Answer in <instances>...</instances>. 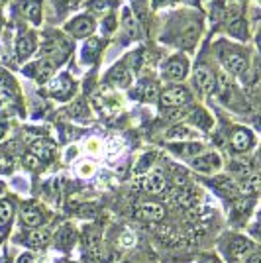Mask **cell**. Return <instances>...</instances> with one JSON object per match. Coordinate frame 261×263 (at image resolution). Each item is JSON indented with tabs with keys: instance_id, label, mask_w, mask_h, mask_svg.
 Here are the masks:
<instances>
[{
	"instance_id": "6da1fadb",
	"label": "cell",
	"mask_w": 261,
	"mask_h": 263,
	"mask_svg": "<svg viewBox=\"0 0 261 263\" xmlns=\"http://www.w3.org/2000/svg\"><path fill=\"white\" fill-rule=\"evenodd\" d=\"M216 57L222 63V67L236 75V77H246L250 71V59H248V51L241 49L238 45L230 44H218L216 45Z\"/></svg>"
},
{
	"instance_id": "7a4b0ae2",
	"label": "cell",
	"mask_w": 261,
	"mask_h": 263,
	"mask_svg": "<svg viewBox=\"0 0 261 263\" xmlns=\"http://www.w3.org/2000/svg\"><path fill=\"white\" fill-rule=\"evenodd\" d=\"M159 100L165 108H181L193 102V95L185 87H169L159 95Z\"/></svg>"
},
{
	"instance_id": "3957f363",
	"label": "cell",
	"mask_w": 261,
	"mask_h": 263,
	"mask_svg": "<svg viewBox=\"0 0 261 263\" xmlns=\"http://www.w3.org/2000/svg\"><path fill=\"white\" fill-rule=\"evenodd\" d=\"M189 73V59L185 55H173L163 63L161 75L165 81H181Z\"/></svg>"
},
{
	"instance_id": "277c9868",
	"label": "cell",
	"mask_w": 261,
	"mask_h": 263,
	"mask_svg": "<svg viewBox=\"0 0 261 263\" xmlns=\"http://www.w3.org/2000/svg\"><path fill=\"white\" fill-rule=\"evenodd\" d=\"M42 53L45 55V59H51V61H63L67 55H69V44H67L65 37L61 35H53V37H47L42 45Z\"/></svg>"
},
{
	"instance_id": "5b68a950",
	"label": "cell",
	"mask_w": 261,
	"mask_h": 263,
	"mask_svg": "<svg viewBox=\"0 0 261 263\" xmlns=\"http://www.w3.org/2000/svg\"><path fill=\"white\" fill-rule=\"evenodd\" d=\"M198 35H200V22H196L195 18L187 20L185 24L181 22V28H179V33H177V37H179V45H181V47L191 49V47L196 44Z\"/></svg>"
},
{
	"instance_id": "8992f818",
	"label": "cell",
	"mask_w": 261,
	"mask_h": 263,
	"mask_svg": "<svg viewBox=\"0 0 261 263\" xmlns=\"http://www.w3.org/2000/svg\"><path fill=\"white\" fill-rule=\"evenodd\" d=\"M253 143H255V138H253V134H251L250 130H246V128H234L232 134H230V145H232V149L238 152V154H246L248 149L253 147Z\"/></svg>"
},
{
	"instance_id": "52a82bcc",
	"label": "cell",
	"mask_w": 261,
	"mask_h": 263,
	"mask_svg": "<svg viewBox=\"0 0 261 263\" xmlns=\"http://www.w3.org/2000/svg\"><path fill=\"white\" fill-rule=\"evenodd\" d=\"M67 32L75 37H87L95 32V20L90 16H79L67 24Z\"/></svg>"
},
{
	"instance_id": "ba28073f",
	"label": "cell",
	"mask_w": 261,
	"mask_h": 263,
	"mask_svg": "<svg viewBox=\"0 0 261 263\" xmlns=\"http://www.w3.org/2000/svg\"><path fill=\"white\" fill-rule=\"evenodd\" d=\"M195 83H196V88H200L207 95L216 88V77H214V73L207 65H198L195 69Z\"/></svg>"
},
{
	"instance_id": "9c48e42d",
	"label": "cell",
	"mask_w": 261,
	"mask_h": 263,
	"mask_svg": "<svg viewBox=\"0 0 261 263\" xmlns=\"http://www.w3.org/2000/svg\"><path fill=\"white\" fill-rule=\"evenodd\" d=\"M193 167H195L196 171H200V173H214L220 169V155L218 154H204V155H198V157H193Z\"/></svg>"
},
{
	"instance_id": "30bf717a",
	"label": "cell",
	"mask_w": 261,
	"mask_h": 263,
	"mask_svg": "<svg viewBox=\"0 0 261 263\" xmlns=\"http://www.w3.org/2000/svg\"><path fill=\"white\" fill-rule=\"evenodd\" d=\"M55 71V63L51 59H40L38 63H33L32 67H28V73L33 75V77L38 79V83H45L47 79L53 75Z\"/></svg>"
},
{
	"instance_id": "8fae6325",
	"label": "cell",
	"mask_w": 261,
	"mask_h": 263,
	"mask_svg": "<svg viewBox=\"0 0 261 263\" xmlns=\"http://www.w3.org/2000/svg\"><path fill=\"white\" fill-rule=\"evenodd\" d=\"M73 88H75V83L67 77V75H61V77H57V81H53L49 85V92L53 97H57V99H69L71 92H73Z\"/></svg>"
},
{
	"instance_id": "7c38bea8",
	"label": "cell",
	"mask_w": 261,
	"mask_h": 263,
	"mask_svg": "<svg viewBox=\"0 0 261 263\" xmlns=\"http://www.w3.org/2000/svg\"><path fill=\"white\" fill-rule=\"evenodd\" d=\"M18 8L24 16L33 24L42 22V2L40 0H20L18 2Z\"/></svg>"
},
{
	"instance_id": "4fadbf2b",
	"label": "cell",
	"mask_w": 261,
	"mask_h": 263,
	"mask_svg": "<svg viewBox=\"0 0 261 263\" xmlns=\"http://www.w3.org/2000/svg\"><path fill=\"white\" fill-rule=\"evenodd\" d=\"M253 252H255L253 243H251L250 240H246V238H241V236H234L232 241H230L228 253L234 255V257H248V255H251Z\"/></svg>"
},
{
	"instance_id": "5bb4252c",
	"label": "cell",
	"mask_w": 261,
	"mask_h": 263,
	"mask_svg": "<svg viewBox=\"0 0 261 263\" xmlns=\"http://www.w3.org/2000/svg\"><path fill=\"white\" fill-rule=\"evenodd\" d=\"M138 216L150 222H159L165 216V209L157 202H143L138 206Z\"/></svg>"
},
{
	"instance_id": "9a60e30c",
	"label": "cell",
	"mask_w": 261,
	"mask_h": 263,
	"mask_svg": "<svg viewBox=\"0 0 261 263\" xmlns=\"http://www.w3.org/2000/svg\"><path fill=\"white\" fill-rule=\"evenodd\" d=\"M35 51V35L33 33H26L18 40L16 44V53H18V59L20 61H26L30 55Z\"/></svg>"
},
{
	"instance_id": "2e32d148",
	"label": "cell",
	"mask_w": 261,
	"mask_h": 263,
	"mask_svg": "<svg viewBox=\"0 0 261 263\" xmlns=\"http://www.w3.org/2000/svg\"><path fill=\"white\" fill-rule=\"evenodd\" d=\"M216 88H218V97H220V100L222 102H226V104H230L232 100H234V85L230 83V79L224 75V73H220L218 75V81H216Z\"/></svg>"
},
{
	"instance_id": "e0dca14e",
	"label": "cell",
	"mask_w": 261,
	"mask_h": 263,
	"mask_svg": "<svg viewBox=\"0 0 261 263\" xmlns=\"http://www.w3.org/2000/svg\"><path fill=\"white\" fill-rule=\"evenodd\" d=\"M108 81L114 85V87H120V88H126V87H130V83H132V75H130V71L126 69V67H114L112 71H110V75H108Z\"/></svg>"
},
{
	"instance_id": "ac0fdd59",
	"label": "cell",
	"mask_w": 261,
	"mask_h": 263,
	"mask_svg": "<svg viewBox=\"0 0 261 263\" xmlns=\"http://www.w3.org/2000/svg\"><path fill=\"white\" fill-rule=\"evenodd\" d=\"M51 240V232L42 228V230H32L28 236H26V241H28V246L30 248H45L47 243Z\"/></svg>"
},
{
	"instance_id": "d6986e66",
	"label": "cell",
	"mask_w": 261,
	"mask_h": 263,
	"mask_svg": "<svg viewBox=\"0 0 261 263\" xmlns=\"http://www.w3.org/2000/svg\"><path fill=\"white\" fill-rule=\"evenodd\" d=\"M143 189L147 193H161L165 189V177L161 175V171H152L150 175L143 179Z\"/></svg>"
},
{
	"instance_id": "ffe728a7",
	"label": "cell",
	"mask_w": 261,
	"mask_h": 263,
	"mask_svg": "<svg viewBox=\"0 0 261 263\" xmlns=\"http://www.w3.org/2000/svg\"><path fill=\"white\" fill-rule=\"evenodd\" d=\"M42 220H44V214H42V210L38 209V206H33V204H26L22 209V222L26 226H40L42 224Z\"/></svg>"
},
{
	"instance_id": "44dd1931",
	"label": "cell",
	"mask_w": 261,
	"mask_h": 263,
	"mask_svg": "<svg viewBox=\"0 0 261 263\" xmlns=\"http://www.w3.org/2000/svg\"><path fill=\"white\" fill-rule=\"evenodd\" d=\"M100 47H102V42L98 37H88V42L83 45V61L85 63H95V59L100 53Z\"/></svg>"
},
{
	"instance_id": "7402d4cb",
	"label": "cell",
	"mask_w": 261,
	"mask_h": 263,
	"mask_svg": "<svg viewBox=\"0 0 261 263\" xmlns=\"http://www.w3.org/2000/svg\"><path fill=\"white\" fill-rule=\"evenodd\" d=\"M228 33L238 37V40H248V24L246 20L239 16V18H234L228 22Z\"/></svg>"
},
{
	"instance_id": "603a6c76",
	"label": "cell",
	"mask_w": 261,
	"mask_h": 263,
	"mask_svg": "<svg viewBox=\"0 0 261 263\" xmlns=\"http://www.w3.org/2000/svg\"><path fill=\"white\" fill-rule=\"evenodd\" d=\"M73 243H75V232L71 230V228H61V230L57 232V236H55V246H57L59 250H69Z\"/></svg>"
},
{
	"instance_id": "cb8c5ba5",
	"label": "cell",
	"mask_w": 261,
	"mask_h": 263,
	"mask_svg": "<svg viewBox=\"0 0 261 263\" xmlns=\"http://www.w3.org/2000/svg\"><path fill=\"white\" fill-rule=\"evenodd\" d=\"M171 149L183 157H195V155H200L202 145L200 143H177V145H171Z\"/></svg>"
},
{
	"instance_id": "d4e9b609",
	"label": "cell",
	"mask_w": 261,
	"mask_h": 263,
	"mask_svg": "<svg viewBox=\"0 0 261 263\" xmlns=\"http://www.w3.org/2000/svg\"><path fill=\"white\" fill-rule=\"evenodd\" d=\"M122 26H124V30L128 32V35H130L132 40L138 37V22H136V18L132 16L130 8H124V12H122Z\"/></svg>"
},
{
	"instance_id": "484cf974",
	"label": "cell",
	"mask_w": 261,
	"mask_h": 263,
	"mask_svg": "<svg viewBox=\"0 0 261 263\" xmlns=\"http://www.w3.org/2000/svg\"><path fill=\"white\" fill-rule=\"evenodd\" d=\"M14 90H16L14 79H12L6 71L0 69V95H2V97H10V95H14Z\"/></svg>"
},
{
	"instance_id": "4316f807",
	"label": "cell",
	"mask_w": 261,
	"mask_h": 263,
	"mask_svg": "<svg viewBox=\"0 0 261 263\" xmlns=\"http://www.w3.org/2000/svg\"><path fill=\"white\" fill-rule=\"evenodd\" d=\"M12 202L10 200H0V230H4L12 222Z\"/></svg>"
},
{
	"instance_id": "83f0119b",
	"label": "cell",
	"mask_w": 261,
	"mask_h": 263,
	"mask_svg": "<svg viewBox=\"0 0 261 263\" xmlns=\"http://www.w3.org/2000/svg\"><path fill=\"white\" fill-rule=\"evenodd\" d=\"M32 152L38 159H49V157L53 155V147L45 142H35L32 147Z\"/></svg>"
},
{
	"instance_id": "f1b7e54d",
	"label": "cell",
	"mask_w": 261,
	"mask_h": 263,
	"mask_svg": "<svg viewBox=\"0 0 261 263\" xmlns=\"http://www.w3.org/2000/svg\"><path fill=\"white\" fill-rule=\"evenodd\" d=\"M193 122L200 130H210V126H212V118L208 116L204 110H196L195 114H193Z\"/></svg>"
},
{
	"instance_id": "f546056e",
	"label": "cell",
	"mask_w": 261,
	"mask_h": 263,
	"mask_svg": "<svg viewBox=\"0 0 261 263\" xmlns=\"http://www.w3.org/2000/svg\"><path fill=\"white\" fill-rule=\"evenodd\" d=\"M257 189H259V179H257V177H250V179L241 185V193L253 195V193H257Z\"/></svg>"
},
{
	"instance_id": "4dcf8cb0",
	"label": "cell",
	"mask_w": 261,
	"mask_h": 263,
	"mask_svg": "<svg viewBox=\"0 0 261 263\" xmlns=\"http://www.w3.org/2000/svg\"><path fill=\"white\" fill-rule=\"evenodd\" d=\"M134 10L138 14V18L145 24V18H147V8H145V0H134Z\"/></svg>"
},
{
	"instance_id": "1f68e13d",
	"label": "cell",
	"mask_w": 261,
	"mask_h": 263,
	"mask_svg": "<svg viewBox=\"0 0 261 263\" xmlns=\"http://www.w3.org/2000/svg\"><path fill=\"white\" fill-rule=\"evenodd\" d=\"M167 138H183V140H187V138H191V130H189V128H183V126H179V128H173V130L169 132Z\"/></svg>"
},
{
	"instance_id": "d6a6232c",
	"label": "cell",
	"mask_w": 261,
	"mask_h": 263,
	"mask_svg": "<svg viewBox=\"0 0 261 263\" xmlns=\"http://www.w3.org/2000/svg\"><path fill=\"white\" fill-rule=\"evenodd\" d=\"M110 0H90V10L92 12H104L108 10Z\"/></svg>"
},
{
	"instance_id": "836d02e7",
	"label": "cell",
	"mask_w": 261,
	"mask_h": 263,
	"mask_svg": "<svg viewBox=\"0 0 261 263\" xmlns=\"http://www.w3.org/2000/svg\"><path fill=\"white\" fill-rule=\"evenodd\" d=\"M92 173V165L90 163H81L79 165V175L81 177H87Z\"/></svg>"
},
{
	"instance_id": "e575fe53",
	"label": "cell",
	"mask_w": 261,
	"mask_h": 263,
	"mask_svg": "<svg viewBox=\"0 0 261 263\" xmlns=\"http://www.w3.org/2000/svg\"><path fill=\"white\" fill-rule=\"evenodd\" d=\"M87 149H90L92 154H100V142H98V140H88Z\"/></svg>"
},
{
	"instance_id": "d590c367",
	"label": "cell",
	"mask_w": 261,
	"mask_h": 263,
	"mask_svg": "<svg viewBox=\"0 0 261 263\" xmlns=\"http://www.w3.org/2000/svg\"><path fill=\"white\" fill-rule=\"evenodd\" d=\"M200 263H220V259L214 257V255H204V257L200 259Z\"/></svg>"
},
{
	"instance_id": "8d00e7d4",
	"label": "cell",
	"mask_w": 261,
	"mask_h": 263,
	"mask_svg": "<svg viewBox=\"0 0 261 263\" xmlns=\"http://www.w3.org/2000/svg\"><path fill=\"white\" fill-rule=\"evenodd\" d=\"M246 259H248V263H259V253H257V252H253V253H251V255H248Z\"/></svg>"
},
{
	"instance_id": "74e56055",
	"label": "cell",
	"mask_w": 261,
	"mask_h": 263,
	"mask_svg": "<svg viewBox=\"0 0 261 263\" xmlns=\"http://www.w3.org/2000/svg\"><path fill=\"white\" fill-rule=\"evenodd\" d=\"M175 0H153V4L157 6V8H161V6H167V4H173Z\"/></svg>"
},
{
	"instance_id": "f35d334b",
	"label": "cell",
	"mask_w": 261,
	"mask_h": 263,
	"mask_svg": "<svg viewBox=\"0 0 261 263\" xmlns=\"http://www.w3.org/2000/svg\"><path fill=\"white\" fill-rule=\"evenodd\" d=\"M18 263H35V261H33L32 255H28V253H26V255H22V257H20V261H18Z\"/></svg>"
},
{
	"instance_id": "ab89813d",
	"label": "cell",
	"mask_w": 261,
	"mask_h": 263,
	"mask_svg": "<svg viewBox=\"0 0 261 263\" xmlns=\"http://www.w3.org/2000/svg\"><path fill=\"white\" fill-rule=\"evenodd\" d=\"M63 2H65L67 6H69V8H71V6H73V8H75L77 4H79V2H81V0H63Z\"/></svg>"
},
{
	"instance_id": "60d3db41",
	"label": "cell",
	"mask_w": 261,
	"mask_h": 263,
	"mask_svg": "<svg viewBox=\"0 0 261 263\" xmlns=\"http://www.w3.org/2000/svg\"><path fill=\"white\" fill-rule=\"evenodd\" d=\"M106 30H110V32L114 30V18H108V20H106Z\"/></svg>"
},
{
	"instance_id": "b9f144b4",
	"label": "cell",
	"mask_w": 261,
	"mask_h": 263,
	"mask_svg": "<svg viewBox=\"0 0 261 263\" xmlns=\"http://www.w3.org/2000/svg\"><path fill=\"white\" fill-rule=\"evenodd\" d=\"M35 263H51V259H47V257H44V259H38Z\"/></svg>"
},
{
	"instance_id": "7bdbcfd3",
	"label": "cell",
	"mask_w": 261,
	"mask_h": 263,
	"mask_svg": "<svg viewBox=\"0 0 261 263\" xmlns=\"http://www.w3.org/2000/svg\"><path fill=\"white\" fill-rule=\"evenodd\" d=\"M0 263H10L8 259H0Z\"/></svg>"
}]
</instances>
